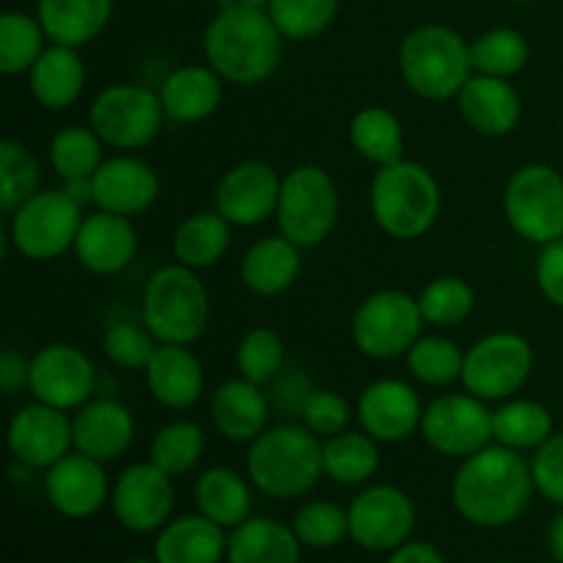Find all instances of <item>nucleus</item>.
<instances>
[{"mask_svg":"<svg viewBox=\"0 0 563 563\" xmlns=\"http://www.w3.org/2000/svg\"><path fill=\"white\" fill-rule=\"evenodd\" d=\"M245 471L253 487L267 498H302L324 476L322 438H317L308 427H295V423L264 429L247 445Z\"/></svg>","mask_w":563,"mask_h":563,"instance_id":"obj_4","label":"nucleus"},{"mask_svg":"<svg viewBox=\"0 0 563 563\" xmlns=\"http://www.w3.org/2000/svg\"><path fill=\"white\" fill-rule=\"evenodd\" d=\"M231 229L234 225L218 209H203V212L187 214L176 225L174 236H170L174 258L179 264H185V267L196 269V273L214 267L229 253Z\"/></svg>","mask_w":563,"mask_h":563,"instance_id":"obj_34","label":"nucleus"},{"mask_svg":"<svg viewBox=\"0 0 563 563\" xmlns=\"http://www.w3.org/2000/svg\"><path fill=\"white\" fill-rule=\"evenodd\" d=\"M159 91L137 82H113L91 99L88 126L115 152H135L157 141L165 124Z\"/></svg>","mask_w":563,"mask_h":563,"instance_id":"obj_9","label":"nucleus"},{"mask_svg":"<svg viewBox=\"0 0 563 563\" xmlns=\"http://www.w3.org/2000/svg\"><path fill=\"white\" fill-rule=\"evenodd\" d=\"M553 432V412L537 399L511 396V399L500 401L498 410H493L495 443L506 445L511 451H520V454H528V451L533 454L539 445L548 443Z\"/></svg>","mask_w":563,"mask_h":563,"instance_id":"obj_35","label":"nucleus"},{"mask_svg":"<svg viewBox=\"0 0 563 563\" xmlns=\"http://www.w3.org/2000/svg\"><path fill=\"white\" fill-rule=\"evenodd\" d=\"M240 377L251 379L256 385H269L278 379L286 363V344L273 328H253L240 339L234 352Z\"/></svg>","mask_w":563,"mask_h":563,"instance_id":"obj_46","label":"nucleus"},{"mask_svg":"<svg viewBox=\"0 0 563 563\" xmlns=\"http://www.w3.org/2000/svg\"><path fill=\"white\" fill-rule=\"evenodd\" d=\"M27 377H31V357L5 346L0 352V388H3V394H20L22 388H27Z\"/></svg>","mask_w":563,"mask_h":563,"instance_id":"obj_52","label":"nucleus"},{"mask_svg":"<svg viewBox=\"0 0 563 563\" xmlns=\"http://www.w3.org/2000/svg\"><path fill=\"white\" fill-rule=\"evenodd\" d=\"M548 548H550V555H553V561L563 563V511L553 522H550Z\"/></svg>","mask_w":563,"mask_h":563,"instance_id":"obj_54","label":"nucleus"},{"mask_svg":"<svg viewBox=\"0 0 563 563\" xmlns=\"http://www.w3.org/2000/svg\"><path fill=\"white\" fill-rule=\"evenodd\" d=\"M531 473L537 493L563 509V432H553L533 451Z\"/></svg>","mask_w":563,"mask_h":563,"instance_id":"obj_50","label":"nucleus"},{"mask_svg":"<svg viewBox=\"0 0 563 563\" xmlns=\"http://www.w3.org/2000/svg\"><path fill=\"white\" fill-rule=\"evenodd\" d=\"M504 214L520 240L548 245L563 236V176L548 163H528L511 174Z\"/></svg>","mask_w":563,"mask_h":563,"instance_id":"obj_11","label":"nucleus"},{"mask_svg":"<svg viewBox=\"0 0 563 563\" xmlns=\"http://www.w3.org/2000/svg\"><path fill=\"white\" fill-rule=\"evenodd\" d=\"M126 563H157L154 559H132V561H126Z\"/></svg>","mask_w":563,"mask_h":563,"instance_id":"obj_56","label":"nucleus"},{"mask_svg":"<svg viewBox=\"0 0 563 563\" xmlns=\"http://www.w3.org/2000/svg\"><path fill=\"white\" fill-rule=\"evenodd\" d=\"M302 423L311 429L317 438L328 440L333 434H341L350 429L352 423V407L335 390H311L300 410Z\"/></svg>","mask_w":563,"mask_h":563,"instance_id":"obj_49","label":"nucleus"},{"mask_svg":"<svg viewBox=\"0 0 563 563\" xmlns=\"http://www.w3.org/2000/svg\"><path fill=\"white\" fill-rule=\"evenodd\" d=\"M229 537L203 515H185L168 520L154 539L157 563H220L225 561Z\"/></svg>","mask_w":563,"mask_h":563,"instance_id":"obj_30","label":"nucleus"},{"mask_svg":"<svg viewBox=\"0 0 563 563\" xmlns=\"http://www.w3.org/2000/svg\"><path fill=\"white\" fill-rule=\"evenodd\" d=\"M515 3H533V0H515Z\"/></svg>","mask_w":563,"mask_h":563,"instance_id":"obj_57","label":"nucleus"},{"mask_svg":"<svg viewBox=\"0 0 563 563\" xmlns=\"http://www.w3.org/2000/svg\"><path fill=\"white\" fill-rule=\"evenodd\" d=\"M236 3H245V5H258V9H267L269 0H236Z\"/></svg>","mask_w":563,"mask_h":563,"instance_id":"obj_55","label":"nucleus"},{"mask_svg":"<svg viewBox=\"0 0 563 563\" xmlns=\"http://www.w3.org/2000/svg\"><path fill=\"white\" fill-rule=\"evenodd\" d=\"M207 449V434L196 421H170L154 434L148 445V462L168 473L170 478H181L198 467Z\"/></svg>","mask_w":563,"mask_h":563,"instance_id":"obj_40","label":"nucleus"},{"mask_svg":"<svg viewBox=\"0 0 563 563\" xmlns=\"http://www.w3.org/2000/svg\"><path fill=\"white\" fill-rule=\"evenodd\" d=\"M209 317L212 300L196 269L174 262L148 275L141 297V322L159 344H196L207 333Z\"/></svg>","mask_w":563,"mask_h":563,"instance_id":"obj_6","label":"nucleus"},{"mask_svg":"<svg viewBox=\"0 0 563 563\" xmlns=\"http://www.w3.org/2000/svg\"><path fill=\"white\" fill-rule=\"evenodd\" d=\"M537 286L550 306L563 308V236L542 245L537 258Z\"/></svg>","mask_w":563,"mask_h":563,"instance_id":"obj_51","label":"nucleus"},{"mask_svg":"<svg viewBox=\"0 0 563 563\" xmlns=\"http://www.w3.org/2000/svg\"><path fill=\"white\" fill-rule=\"evenodd\" d=\"M324 476L341 487H361L368 484L379 471V443L361 432L333 434L322 443Z\"/></svg>","mask_w":563,"mask_h":563,"instance_id":"obj_37","label":"nucleus"},{"mask_svg":"<svg viewBox=\"0 0 563 563\" xmlns=\"http://www.w3.org/2000/svg\"><path fill=\"white\" fill-rule=\"evenodd\" d=\"M71 251L91 275H119L137 256V229L132 218L97 209L82 218Z\"/></svg>","mask_w":563,"mask_h":563,"instance_id":"obj_22","label":"nucleus"},{"mask_svg":"<svg viewBox=\"0 0 563 563\" xmlns=\"http://www.w3.org/2000/svg\"><path fill=\"white\" fill-rule=\"evenodd\" d=\"M209 418L220 438L251 445L267 429L269 399L262 385L245 377L225 379L209 399Z\"/></svg>","mask_w":563,"mask_h":563,"instance_id":"obj_27","label":"nucleus"},{"mask_svg":"<svg viewBox=\"0 0 563 563\" xmlns=\"http://www.w3.org/2000/svg\"><path fill=\"white\" fill-rule=\"evenodd\" d=\"M423 401L410 383L396 377H383L368 383L361 390L355 405L357 423L366 434H372L379 445L405 443L412 434L421 432Z\"/></svg>","mask_w":563,"mask_h":563,"instance_id":"obj_18","label":"nucleus"},{"mask_svg":"<svg viewBox=\"0 0 563 563\" xmlns=\"http://www.w3.org/2000/svg\"><path fill=\"white\" fill-rule=\"evenodd\" d=\"M407 372L427 388H449L460 383L465 352L445 335H421L405 355Z\"/></svg>","mask_w":563,"mask_h":563,"instance_id":"obj_42","label":"nucleus"},{"mask_svg":"<svg viewBox=\"0 0 563 563\" xmlns=\"http://www.w3.org/2000/svg\"><path fill=\"white\" fill-rule=\"evenodd\" d=\"M225 80L209 64L176 66L159 82V102L168 121L198 124L212 119L223 104Z\"/></svg>","mask_w":563,"mask_h":563,"instance_id":"obj_26","label":"nucleus"},{"mask_svg":"<svg viewBox=\"0 0 563 563\" xmlns=\"http://www.w3.org/2000/svg\"><path fill=\"white\" fill-rule=\"evenodd\" d=\"M423 313L418 297L405 289H379L352 313V344L372 361H396L423 335Z\"/></svg>","mask_w":563,"mask_h":563,"instance_id":"obj_10","label":"nucleus"},{"mask_svg":"<svg viewBox=\"0 0 563 563\" xmlns=\"http://www.w3.org/2000/svg\"><path fill=\"white\" fill-rule=\"evenodd\" d=\"M401 82L416 97L429 102L456 99L473 77L471 44L454 27L440 22H423L412 27L399 44Z\"/></svg>","mask_w":563,"mask_h":563,"instance_id":"obj_5","label":"nucleus"},{"mask_svg":"<svg viewBox=\"0 0 563 563\" xmlns=\"http://www.w3.org/2000/svg\"><path fill=\"white\" fill-rule=\"evenodd\" d=\"M302 273V247L284 234L262 236L245 251L240 264V280L251 295L278 297L297 284Z\"/></svg>","mask_w":563,"mask_h":563,"instance_id":"obj_28","label":"nucleus"},{"mask_svg":"<svg viewBox=\"0 0 563 563\" xmlns=\"http://www.w3.org/2000/svg\"><path fill=\"white\" fill-rule=\"evenodd\" d=\"M302 542L295 528L273 517H251L229 533V563H300Z\"/></svg>","mask_w":563,"mask_h":563,"instance_id":"obj_33","label":"nucleus"},{"mask_svg":"<svg viewBox=\"0 0 563 563\" xmlns=\"http://www.w3.org/2000/svg\"><path fill=\"white\" fill-rule=\"evenodd\" d=\"M47 42L49 38L38 16L5 11L0 16V75H27L38 55L47 49Z\"/></svg>","mask_w":563,"mask_h":563,"instance_id":"obj_39","label":"nucleus"},{"mask_svg":"<svg viewBox=\"0 0 563 563\" xmlns=\"http://www.w3.org/2000/svg\"><path fill=\"white\" fill-rule=\"evenodd\" d=\"M341 0H269L267 11L284 38L311 42L333 25Z\"/></svg>","mask_w":563,"mask_h":563,"instance_id":"obj_45","label":"nucleus"},{"mask_svg":"<svg viewBox=\"0 0 563 563\" xmlns=\"http://www.w3.org/2000/svg\"><path fill=\"white\" fill-rule=\"evenodd\" d=\"M350 539L368 553H394L410 542L418 511L410 495L394 484H374L355 495L350 506Z\"/></svg>","mask_w":563,"mask_h":563,"instance_id":"obj_14","label":"nucleus"},{"mask_svg":"<svg viewBox=\"0 0 563 563\" xmlns=\"http://www.w3.org/2000/svg\"><path fill=\"white\" fill-rule=\"evenodd\" d=\"M368 209L383 234L412 242L427 236L443 212V190L432 170L412 159H396L374 174Z\"/></svg>","mask_w":563,"mask_h":563,"instance_id":"obj_3","label":"nucleus"},{"mask_svg":"<svg viewBox=\"0 0 563 563\" xmlns=\"http://www.w3.org/2000/svg\"><path fill=\"white\" fill-rule=\"evenodd\" d=\"M75 451L91 460H121L135 443V416L119 399H91L71 416Z\"/></svg>","mask_w":563,"mask_h":563,"instance_id":"obj_23","label":"nucleus"},{"mask_svg":"<svg viewBox=\"0 0 563 563\" xmlns=\"http://www.w3.org/2000/svg\"><path fill=\"white\" fill-rule=\"evenodd\" d=\"M291 528H295L302 548L330 550L350 539V515L330 500H311V504L297 509Z\"/></svg>","mask_w":563,"mask_h":563,"instance_id":"obj_47","label":"nucleus"},{"mask_svg":"<svg viewBox=\"0 0 563 563\" xmlns=\"http://www.w3.org/2000/svg\"><path fill=\"white\" fill-rule=\"evenodd\" d=\"M341 198L333 176L319 165H295L280 181L275 223L295 245L317 247L333 236L339 225Z\"/></svg>","mask_w":563,"mask_h":563,"instance_id":"obj_7","label":"nucleus"},{"mask_svg":"<svg viewBox=\"0 0 563 563\" xmlns=\"http://www.w3.org/2000/svg\"><path fill=\"white\" fill-rule=\"evenodd\" d=\"M284 176L264 159H245L223 174L214 190V209L236 229H253L275 218Z\"/></svg>","mask_w":563,"mask_h":563,"instance_id":"obj_19","label":"nucleus"},{"mask_svg":"<svg viewBox=\"0 0 563 563\" xmlns=\"http://www.w3.org/2000/svg\"><path fill=\"white\" fill-rule=\"evenodd\" d=\"M88 71L82 64L80 53L64 44H47L36 64L27 71V88L31 97L42 104L44 110H69L86 91Z\"/></svg>","mask_w":563,"mask_h":563,"instance_id":"obj_29","label":"nucleus"},{"mask_svg":"<svg viewBox=\"0 0 563 563\" xmlns=\"http://www.w3.org/2000/svg\"><path fill=\"white\" fill-rule=\"evenodd\" d=\"M471 58L478 75L511 80L531 60V44L517 27H493L471 44Z\"/></svg>","mask_w":563,"mask_h":563,"instance_id":"obj_41","label":"nucleus"},{"mask_svg":"<svg viewBox=\"0 0 563 563\" xmlns=\"http://www.w3.org/2000/svg\"><path fill=\"white\" fill-rule=\"evenodd\" d=\"M82 218L66 190H38L9 214L5 242L27 262H55L75 247Z\"/></svg>","mask_w":563,"mask_h":563,"instance_id":"obj_8","label":"nucleus"},{"mask_svg":"<svg viewBox=\"0 0 563 563\" xmlns=\"http://www.w3.org/2000/svg\"><path fill=\"white\" fill-rule=\"evenodd\" d=\"M174 478L154 462L124 467L110 489L115 522L130 533H157L174 515Z\"/></svg>","mask_w":563,"mask_h":563,"instance_id":"obj_16","label":"nucleus"},{"mask_svg":"<svg viewBox=\"0 0 563 563\" xmlns=\"http://www.w3.org/2000/svg\"><path fill=\"white\" fill-rule=\"evenodd\" d=\"M350 143L366 163L377 168L405 159V126L399 115L383 104H368L352 115Z\"/></svg>","mask_w":563,"mask_h":563,"instance_id":"obj_36","label":"nucleus"},{"mask_svg":"<svg viewBox=\"0 0 563 563\" xmlns=\"http://www.w3.org/2000/svg\"><path fill=\"white\" fill-rule=\"evenodd\" d=\"M148 396L165 410H190L203 394V366L190 346L159 344L143 368Z\"/></svg>","mask_w":563,"mask_h":563,"instance_id":"obj_25","label":"nucleus"},{"mask_svg":"<svg viewBox=\"0 0 563 563\" xmlns=\"http://www.w3.org/2000/svg\"><path fill=\"white\" fill-rule=\"evenodd\" d=\"M192 500H196L198 515L225 531H234L236 526L251 520V478L236 473L234 467H209L198 476L196 487H192Z\"/></svg>","mask_w":563,"mask_h":563,"instance_id":"obj_32","label":"nucleus"},{"mask_svg":"<svg viewBox=\"0 0 563 563\" xmlns=\"http://www.w3.org/2000/svg\"><path fill=\"white\" fill-rule=\"evenodd\" d=\"M110 484L102 462L71 451L44 471V495L66 520H91L110 504Z\"/></svg>","mask_w":563,"mask_h":563,"instance_id":"obj_20","label":"nucleus"},{"mask_svg":"<svg viewBox=\"0 0 563 563\" xmlns=\"http://www.w3.org/2000/svg\"><path fill=\"white\" fill-rule=\"evenodd\" d=\"M284 33L267 9L229 0L203 31V58L231 86H258L278 71Z\"/></svg>","mask_w":563,"mask_h":563,"instance_id":"obj_2","label":"nucleus"},{"mask_svg":"<svg viewBox=\"0 0 563 563\" xmlns=\"http://www.w3.org/2000/svg\"><path fill=\"white\" fill-rule=\"evenodd\" d=\"M27 390L33 401L71 412L93 399L97 366L75 344H47L31 357Z\"/></svg>","mask_w":563,"mask_h":563,"instance_id":"obj_15","label":"nucleus"},{"mask_svg":"<svg viewBox=\"0 0 563 563\" xmlns=\"http://www.w3.org/2000/svg\"><path fill=\"white\" fill-rule=\"evenodd\" d=\"M421 438L440 456L462 462L495 443L493 410L487 401L467 390L443 394L423 410Z\"/></svg>","mask_w":563,"mask_h":563,"instance_id":"obj_13","label":"nucleus"},{"mask_svg":"<svg viewBox=\"0 0 563 563\" xmlns=\"http://www.w3.org/2000/svg\"><path fill=\"white\" fill-rule=\"evenodd\" d=\"M456 108H460L462 121L484 137L511 135L522 119V99L511 80L478 75V71H473V77L460 91Z\"/></svg>","mask_w":563,"mask_h":563,"instance_id":"obj_24","label":"nucleus"},{"mask_svg":"<svg viewBox=\"0 0 563 563\" xmlns=\"http://www.w3.org/2000/svg\"><path fill=\"white\" fill-rule=\"evenodd\" d=\"M38 159L20 141H0V209L9 218L20 203L38 192Z\"/></svg>","mask_w":563,"mask_h":563,"instance_id":"obj_44","label":"nucleus"},{"mask_svg":"<svg viewBox=\"0 0 563 563\" xmlns=\"http://www.w3.org/2000/svg\"><path fill=\"white\" fill-rule=\"evenodd\" d=\"M102 137L82 124H69L58 130L49 141L47 159L60 181H82L91 179L104 163Z\"/></svg>","mask_w":563,"mask_h":563,"instance_id":"obj_38","label":"nucleus"},{"mask_svg":"<svg viewBox=\"0 0 563 563\" xmlns=\"http://www.w3.org/2000/svg\"><path fill=\"white\" fill-rule=\"evenodd\" d=\"M93 207L135 220L148 212L159 198V176L152 163L132 152H119L104 159L91 176Z\"/></svg>","mask_w":563,"mask_h":563,"instance_id":"obj_21","label":"nucleus"},{"mask_svg":"<svg viewBox=\"0 0 563 563\" xmlns=\"http://www.w3.org/2000/svg\"><path fill=\"white\" fill-rule=\"evenodd\" d=\"M531 460L506 445H487L460 462L451 482V504L456 515L476 528H506L520 520L531 506Z\"/></svg>","mask_w":563,"mask_h":563,"instance_id":"obj_1","label":"nucleus"},{"mask_svg":"<svg viewBox=\"0 0 563 563\" xmlns=\"http://www.w3.org/2000/svg\"><path fill=\"white\" fill-rule=\"evenodd\" d=\"M159 341L143 322H113L102 335V352L113 366L143 372Z\"/></svg>","mask_w":563,"mask_h":563,"instance_id":"obj_48","label":"nucleus"},{"mask_svg":"<svg viewBox=\"0 0 563 563\" xmlns=\"http://www.w3.org/2000/svg\"><path fill=\"white\" fill-rule=\"evenodd\" d=\"M36 16L49 42L80 49L110 25L113 0H38Z\"/></svg>","mask_w":563,"mask_h":563,"instance_id":"obj_31","label":"nucleus"},{"mask_svg":"<svg viewBox=\"0 0 563 563\" xmlns=\"http://www.w3.org/2000/svg\"><path fill=\"white\" fill-rule=\"evenodd\" d=\"M5 443L16 465L27 471H47L75 451L69 412L42 401L20 407L5 427Z\"/></svg>","mask_w":563,"mask_h":563,"instance_id":"obj_17","label":"nucleus"},{"mask_svg":"<svg viewBox=\"0 0 563 563\" xmlns=\"http://www.w3.org/2000/svg\"><path fill=\"white\" fill-rule=\"evenodd\" d=\"M385 563H449L445 555L440 553L434 544L429 542H405L401 548H396L394 553H388Z\"/></svg>","mask_w":563,"mask_h":563,"instance_id":"obj_53","label":"nucleus"},{"mask_svg":"<svg viewBox=\"0 0 563 563\" xmlns=\"http://www.w3.org/2000/svg\"><path fill=\"white\" fill-rule=\"evenodd\" d=\"M537 355L526 335L515 330H495L478 339L465 352L462 388L467 394L489 401H506L520 394L531 379Z\"/></svg>","mask_w":563,"mask_h":563,"instance_id":"obj_12","label":"nucleus"},{"mask_svg":"<svg viewBox=\"0 0 563 563\" xmlns=\"http://www.w3.org/2000/svg\"><path fill=\"white\" fill-rule=\"evenodd\" d=\"M418 306H421L423 322L432 328H456L476 311V291L460 275H440L423 286Z\"/></svg>","mask_w":563,"mask_h":563,"instance_id":"obj_43","label":"nucleus"}]
</instances>
